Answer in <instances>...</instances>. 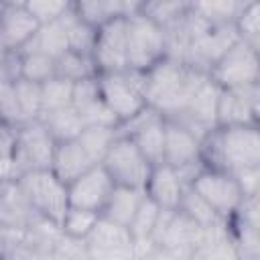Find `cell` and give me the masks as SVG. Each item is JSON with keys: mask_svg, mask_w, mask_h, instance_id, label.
Instances as JSON below:
<instances>
[{"mask_svg": "<svg viewBox=\"0 0 260 260\" xmlns=\"http://www.w3.org/2000/svg\"><path fill=\"white\" fill-rule=\"evenodd\" d=\"M55 152V140L41 126L39 120L16 126V148H14V173L16 179L28 171L51 169Z\"/></svg>", "mask_w": 260, "mask_h": 260, "instance_id": "8", "label": "cell"}, {"mask_svg": "<svg viewBox=\"0 0 260 260\" xmlns=\"http://www.w3.org/2000/svg\"><path fill=\"white\" fill-rule=\"evenodd\" d=\"M126 57L128 69L138 73H146L167 57L165 30L140 12L126 18Z\"/></svg>", "mask_w": 260, "mask_h": 260, "instance_id": "5", "label": "cell"}, {"mask_svg": "<svg viewBox=\"0 0 260 260\" xmlns=\"http://www.w3.org/2000/svg\"><path fill=\"white\" fill-rule=\"evenodd\" d=\"M179 213H183L185 217H189L191 221H195L199 228H211L223 219H219L213 209L195 193V189L191 185H185L183 195H181V203H179Z\"/></svg>", "mask_w": 260, "mask_h": 260, "instance_id": "27", "label": "cell"}, {"mask_svg": "<svg viewBox=\"0 0 260 260\" xmlns=\"http://www.w3.org/2000/svg\"><path fill=\"white\" fill-rule=\"evenodd\" d=\"M191 187L223 221H228L244 201L238 181L234 179V175L223 171L203 167L191 181Z\"/></svg>", "mask_w": 260, "mask_h": 260, "instance_id": "7", "label": "cell"}, {"mask_svg": "<svg viewBox=\"0 0 260 260\" xmlns=\"http://www.w3.org/2000/svg\"><path fill=\"white\" fill-rule=\"evenodd\" d=\"M73 8L85 24L91 28H100L114 18H128L140 10V2H122V0H89V2H73Z\"/></svg>", "mask_w": 260, "mask_h": 260, "instance_id": "19", "label": "cell"}, {"mask_svg": "<svg viewBox=\"0 0 260 260\" xmlns=\"http://www.w3.org/2000/svg\"><path fill=\"white\" fill-rule=\"evenodd\" d=\"M234 28H236L238 41L258 51L260 49V4L254 0L246 2L234 22Z\"/></svg>", "mask_w": 260, "mask_h": 260, "instance_id": "29", "label": "cell"}, {"mask_svg": "<svg viewBox=\"0 0 260 260\" xmlns=\"http://www.w3.org/2000/svg\"><path fill=\"white\" fill-rule=\"evenodd\" d=\"M37 120L49 132V136L55 140V144L57 142L75 140L81 134V130L85 128L83 120L79 118V114L75 112L73 106L59 108V110H49V112H41V116Z\"/></svg>", "mask_w": 260, "mask_h": 260, "instance_id": "20", "label": "cell"}, {"mask_svg": "<svg viewBox=\"0 0 260 260\" xmlns=\"http://www.w3.org/2000/svg\"><path fill=\"white\" fill-rule=\"evenodd\" d=\"M39 26L24 2H4L0 12V47L4 51H22L35 39Z\"/></svg>", "mask_w": 260, "mask_h": 260, "instance_id": "14", "label": "cell"}, {"mask_svg": "<svg viewBox=\"0 0 260 260\" xmlns=\"http://www.w3.org/2000/svg\"><path fill=\"white\" fill-rule=\"evenodd\" d=\"M246 2L217 0V2H191V12L209 26H232Z\"/></svg>", "mask_w": 260, "mask_h": 260, "instance_id": "22", "label": "cell"}, {"mask_svg": "<svg viewBox=\"0 0 260 260\" xmlns=\"http://www.w3.org/2000/svg\"><path fill=\"white\" fill-rule=\"evenodd\" d=\"M0 118H2L4 124H10L14 128L24 124L12 81H2L0 83Z\"/></svg>", "mask_w": 260, "mask_h": 260, "instance_id": "34", "label": "cell"}, {"mask_svg": "<svg viewBox=\"0 0 260 260\" xmlns=\"http://www.w3.org/2000/svg\"><path fill=\"white\" fill-rule=\"evenodd\" d=\"M91 61L100 73H116L128 69L126 57V18H114L95 30Z\"/></svg>", "mask_w": 260, "mask_h": 260, "instance_id": "12", "label": "cell"}, {"mask_svg": "<svg viewBox=\"0 0 260 260\" xmlns=\"http://www.w3.org/2000/svg\"><path fill=\"white\" fill-rule=\"evenodd\" d=\"M258 83L219 89L215 108L217 126H258Z\"/></svg>", "mask_w": 260, "mask_h": 260, "instance_id": "11", "label": "cell"}, {"mask_svg": "<svg viewBox=\"0 0 260 260\" xmlns=\"http://www.w3.org/2000/svg\"><path fill=\"white\" fill-rule=\"evenodd\" d=\"M77 140L85 148L89 158L95 165H102L106 152L110 150L112 142L116 140V128H110V126H85L81 130V134L77 136Z\"/></svg>", "mask_w": 260, "mask_h": 260, "instance_id": "26", "label": "cell"}, {"mask_svg": "<svg viewBox=\"0 0 260 260\" xmlns=\"http://www.w3.org/2000/svg\"><path fill=\"white\" fill-rule=\"evenodd\" d=\"M191 2H140V14L156 22L160 28L177 22L181 16L187 14Z\"/></svg>", "mask_w": 260, "mask_h": 260, "instance_id": "32", "label": "cell"}, {"mask_svg": "<svg viewBox=\"0 0 260 260\" xmlns=\"http://www.w3.org/2000/svg\"><path fill=\"white\" fill-rule=\"evenodd\" d=\"M87 260H136V244L128 232L104 217L98 219L89 236L83 240Z\"/></svg>", "mask_w": 260, "mask_h": 260, "instance_id": "10", "label": "cell"}, {"mask_svg": "<svg viewBox=\"0 0 260 260\" xmlns=\"http://www.w3.org/2000/svg\"><path fill=\"white\" fill-rule=\"evenodd\" d=\"M18 189L22 191L24 199L28 201L30 209L47 219L49 223H61L69 203H67V185L61 183L51 169L47 171H28L16 179Z\"/></svg>", "mask_w": 260, "mask_h": 260, "instance_id": "3", "label": "cell"}, {"mask_svg": "<svg viewBox=\"0 0 260 260\" xmlns=\"http://www.w3.org/2000/svg\"><path fill=\"white\" fill-rule=\"evenodd\" d=\"M0 122H2V118H0Z\"/></svg>", "mask_w": 260, "mask_h": 260, "instance_id": "39", "label": "cell"}, {"mask_svg": "<svg viewBox=\"0 0 260 260\" xmlns=\"http://www.w3.org/2000/svg\"><path fill=\"white\" fill-rule=\"evenodd\" d=\"M260 59L258 51L248 47L242 41H236L209 69V79L219 87H242L258 83Z\"/></svg>", "mask_w": 260, "mask_h": 260, "instance_id": "9", "label": "cell"}, {"mask_svg": "<svg viewBox=\"0 0 260 260\" xmlns=\"http://www.w3.org/2000/svg\"><path fill=\"white\" fill-rule=\"evenodd\" d=\"M2 254H4V228L0 225V260H2Z\"/></svg>", "mask_w": 260, "mask_h": 260, "instance_id": "37", "label": "cell"}, {"mask_svg": "<svg viewBox=\"0 0 260 260\" xmlns=\"http://www.w3.org/2000/svg\"><path fill=\"white\" fill-rule=\"evenodd\" d=\"M144 197V191L142 189H128V187H114L106 207L102 209L100 217L108 219V221H114L122 228H128L130 221L134 219L138 207H140V201Z\"/></svg>", "mask_w": 260, "mask_h": 260, "instance_id": "21", "label": "cell"}, {"mask_svg": "<svg viewBox=\"0 0 260 260\" xmlns=\"http://www.w3.org/2000/svg\"><path fill=\"white\" fill-rule=\"evenodd\" d=\"M14 83V93L22 112L24 122H32L41 116V85L26 81V79H16Z\"/></svg>", "mask_w": 260, "mask_h": 260, "instance_id": "33", "label": "cell"}, {"mask_svg": "<svg viewBox=\"0 0 260 260\" xmlns=\"http://www.w3.org/2000/svg\"><path fill=\"white\" fill-rule=\"evenodd\" d=\"M199 156L203 167L230 175L260 167L258 126H215L201 140Z\"/></svg>", "mask_w": 260, "mask_h": 260, "instance_id": "2", "label": "cell"}, {"mask_svg": "<svg viewBox=\"0 0 260 260\" xmlns=\"http://www.w3.org/2000/svg\"><path fill=\"white\" fill-rule=\"evenodd\" d=\"M98 87L104 104L114 114L118 124L130 120L148 106L144 95V73L132 69L116 71V73H100Z\"/></svg>", "mask_w": 260, "mask_h": 260, "instance_id": "4", "label": "cell"}, {"mask_svg": "<svg viewBox=\"0 0 260 260\" xmlns=\"http://www.w3.org/2000/svg\"><path fill=\"white\" fill-rule=\"evenodd\" d=\"M95 65L89 55H79L73 51H65L61 57L55 59V77L67 79L71 83H77L87 77H95Z\"/></svg>", "mask_w": 260, "mask_h": 260, "instance_id": "24", "label": "cell"}, {"mask_svg": "<svg viewBox=\"0 0 260 260\" xmlns=\"http://www.w3.org/2000/svg\"><path fill=\"white\" fill-rule=\"evenodd\" d=\"M234 179L238 181L244 199H248V197H258V187H260V167L238 171V173H234Z\"/></svg>", "mask_w": 260, "mask_h": 260, "instance_id": "36", "label": "cell"}, {"mask_svg": "<svg viewBox=\"0 0 260 260\" xmlns=\"http://www.w3.org/2000/svg\"><path fill=\"white\" fill-rule=\"evenodd\" d=\"M183 181L179 179L177 171L167 165H154L150 177L144 185V195L156 203L162 211H177L183 195Z\"/></svg>", "mask_w": 260, "mask_h": 260, "instance_id": "17", "label": "cell"}, {"mask_svg": "<svg viewBox=\"0 0 260 260\" xmlns=\"http://www.w3.org/2000/svg\"><path fill=\"white\" fill-rule=\"evenodd\" d=\"M2 6H4V2H0V12H2Z\"/></svg>", "mask_w": 260, "mask_h": 260, "instance_id": "38", "label": "cell"}, {"mask_svg": "<svg viewBox=\"0 0 260 260\" xmlns=\"http://www.w3.org/2000/svg\"><path fill=\"white\" fill-rule=\"evenodd\" d=\"M73 83L61 77H51L49 81L41 83V112L59 110L71 106Z\"/></svg>", "mask_w": 260, "mask_h": 260, "instance_id": "31", "label": "cell"}, {"mask_svg": "<svg viewBox=\"0 0 260 260\" xmlns=\"http://www.w3.org/2000/svg\"><path fill=\"white\" fill-rule=\"evenodd\" d=\"M69 4L71 2H63V0H32V2H24L28 12L37 18V22L41 26L61 18L63 12L69 8Z\"/></svg>", "mask_w": 260, "mask_h": 260, "instance_id": "35", "label": "cell"}, {"mask_svg": "<svg viewBox=\"0 0 260 260\" xmlns=\"http://www.w3.org/2000/svg\"><path fill=\"white\" fill-rule=\"evenodd\" d=\"M63 18H65V26H67V47H69V51L91 57V49H93V43H95V28H91L89 24L79 20V16L73 8V2L65 10Z\"/></svg>", "mask_w": 260, "mask_h": 260, "instance_id": "23", "label": "cell"}, {"mask_svg": "<svg viewBox=\"0 0 260 260\" xmlns=\"http://www.w3.org/2000/svg\"><path fill=\"white\" fill-rule=\"evenodd\" d=\"M114 187L116 185L112 183L104 167L95 165L87 173H83L81 177H77L73 183L67 185V203L69 207L102 213Z\"/></svg>", "mask_w": 260, "mask_h": 260, "instance_id": "13", "label": "cell"}, {"mask_svg": "<svg viewBox=\"0 0 260 260\" xmlns=\"http://www.w3.org/2000/svg\"><path fill=\"white\" fill-rule=\"evenodd\" d=\"M201 140L195 138L183 126L165 120V146H162V165L181 171L201 160L199 156Z\"/></svg>", "mask_w": 260, "mask_h": 260, "instance_id": "16", "label": "cell"}, {"mask_svg": "<svg viewBox=\"0 0 260 260\" xmlns=\"http://www.w3.org/2000/svg\"><path fill=\"white\" fill-rule=\"evenodd\" d=\"M71 106L75 108V112L79 114L85 126H110V128L118 126V120L114 118V114L108 110V106L100 95L98 75L73 83Z\"/></svg>", "mask_w": 260, "mask_h": 260, "instance_id": "15", "label": "cell"}, {"mask_svg": "<svg viewBox=\"0 0 260 260\" xmlns=\"http://www.w3.org/2000/svg\"><path fill=\"white\" fill-rule=\"evenodd\" d=\"M98 219H100V213H95V211L67 207L65 215L59 223V232L69 240L83 242L89 236V232L93 230V225L98 223Z\"/></svg>", "mask_w": 260, "mask_h": 260, "instance_id": "28", "label": "cell"}, {"mask_svg": "<svg viewBox=\"0 0 260 260\" xmlns=\"http://www.w3.org/2000/svg\"><path fill=\"white\" fill-rule=\"evenodd\" d=\"M102 167L116 187L142 189V191L152 171V165L138 150V146L124 136H116V140L112 142L110 150L102 160Z\"/></svg>", "mask_w": 260, "mask_h": 260, "instance_id": "6", "label": "cell"}, {"mask_svg": "<svg viewBox=\"0 0 260 260\" xmlns=\"http://www.w3.org/2000/svg\"><path fill=\"white\" fill-rule=\"evenodd\" d=\"M91 167H95V162L89 158V154L85 152V148L79 144L77 138L55 144L51 171L61 183L65 185L73 183L77 177L87 173Z\"/></svg>", "mask_w": 260, "mask_h": 260, "instance_id": "18", "label": "cell"}, {"mask_svg": "<svg viewBox=\"0 0 260 260\" xmlns=\"http://www.w3.org/2000/svg\"><path fill=\"white\" fill-rule=\"evenodd\" d=\"M51 77H55V59L37 51L20 53V79L41 85Z\"/></svg>", "mask_w": 260, "mask_h": 260, "instance_id": "30", "label": "cell"}, {"mask_svg": "<svg viewBox=\"0 0 260 260\" xmlns=\"http://www.w3.org/2000/svg\"><path fill=\"white\" fill-rule=\"evenodd\" d=\"M160 211H162V209H160L156 203H152L146 195L142 197L140 207H138L134 219H132L130 225H128V232H130V236H132V240H134V244H136V250H138L140 244L152 240V234H154V228H156V221H158Z\"/></svg>", "mask_w": 260, "mask_h": 260, "instance_id": "25", "label": "cell"}, {"mask_svg": "<svg viewBox=\"0 0 260 260\" xmlns=\"http://www.w3.org/2000/svg\"><path fill=\"white\" fill-rule=\"evenodd\" d=\"M207 73L191 65L165 57L144 73L146 104L162 118H173L185 110L195 89L205 81Z\"/></svg>", "mask_w": 260, "mask_h": 260, "instance_id": "1", "label": "cell"}]
</instances>
